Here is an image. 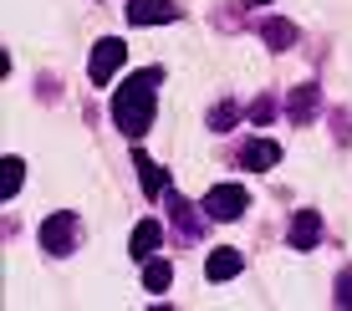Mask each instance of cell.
I'll use <instances>...</instances> for the list:
<instances>
[{
    "label": "cell",
    "mask_w": 352,
    "mask_h": 311,
    "mask_svg": "<svg viewBox=\"0 0 352 311\" xmlns=\"http://www.w3.org/2000/svg\"><path fill=\"white\" fill-rule=\"evenodd\" d=\"M159 82H164L159 67H143V71H133L113 97V123L123 128L133 143L148 133V123H153V87H159Z\"/></svg>",
    "instance_id": "6da1fadb"
},
{
    "label": "cell",
    "mask_w": 352,
    "mask_h": 311,
    "mask_svg": "<svg viewBox=\"0 0 352 311\" xmlns=\"http://www.w3.org/2000/svg\"><path fill=\"white\" fill-rule=\"evenodd\" d=\"M245 209H250V194H245L240 184H214L210 194H204V220L230 224V220H240Z\"/></svg>",
    "instance_id": "7a4b0ae2"
},
{
    "label": "cell",
    "mask_w": 352,
    "mask_h": 311,
    "mask_svg": "<svg viewBox=\"0 0 352 311\" xmlns=\"http://www.w3.org/2000/svg\"><path fill=\"white\" fill-rule=\"evenodd\" d=\"M41 245H46V255H72V245H77V214L72 209L52 214L41 224Z\"/></svg>",
    "instance_id": "3957f363"
},
{
    "label": "cell",
    "mask_w": 352,
    "mask_h": 311,
    "mask_svg": "<svg viewBox=\"0 0 352 311\" xmlns=\"http://www.w3.org/2000/svg\"><path fill=\"white\" fill-rule=\"evenodd\" d=\"M123 56H128V46L118 41V36H107V41H97V46H92V56H87V77L97 82V87H102V82L113 77L118 67H123Z\"/></svg>",
    "instance_id": "277c9868"
},
{
    "label": "cell",
    "mask_w": 352,
    "mask_h": 311,
    "mask_svg": "<svg viewBox=\"0 0 352 311\" xmlns=\"http://www.w3.org/2000/svg\"><path fill=\"white\" fill-rule=\"evenodd\" d=\"M123 16L133 21V26H168L179 10H174V0H133Z\"/></svg>",
    "instance_id": "5b68a950"
},
{
    "label": "cell",
    "mask_w": 352,
    "mask_h": 311,
    "mask_svg": "<svg viewBox=\"0 0 352 311\" xmlns=\"http://www.w3.org/2000/svg\"><path fill=\"white\" fill-rule=\"evenodd\" d=\"M240 163H245V169H276V163H281V148H276L271 138H250L245 148H240Z\"/></svg>",
    "instance_id": "8992f818"
},
{
    "label": "cell",
    "mask_w": 352,
    "mask_h": 311,
    "mask_svg": "<svg viewBox=\"0 0 352 311\" xmlns=\"http://www.w3.org/2000/svg\"><path fill=\"white\" fill-rule=\"evenodd\" d=\"M286 240H291V245H296V250H311V245H317V240H322V220H317V214H311V209H301V214H296V220H291V230H286Z\"/></svg>",
    "instance_id": "52a82bcc"
},
{
    "label": "cell",
    "mask_w": 352,
    "mask_h": 311,
    "mask_svg": "<svg viewBox=\"0 0 352 311\" xmlns=\"http://www.w3.org/2000/svg\"><path fill=\"white\" fill-rule=\"evenodd\" d=\"M240 266H245V260H240V250H214L210 260H204V276L210 281H230V276H240Z\"/></svg>",
    "instance_id": "ba28073f"
},
{
    "label": "cell",
    "mask_w": 352,
    "mask_h": 311,
    "mask_svg": "<svg viewBox=\"0 0 352 311\" xmlns=\"http://www.w3.org/2000/svg\"><path fill=\"white\" fill-rule=\"evenodd\" d=\"M159 240H164V230H159V220H143L138 230H133V260H148L153 250H159Z\"/></svg>",
    "instance_id": "9c48e42d"
},
{
    "label": "cell",
    "mask_w": 352,
    "mask_h": 311,
    "mask_svg": "<svg viewBox=\"0 0 352 311\" xmlns=\"http://www.w3.org/2000/svg\"><path fill=\"white\" fill-rule=\"evenodd\" d=\"M168 214H174V224H179V235H184V240H199V214H194L189 199L168 194Z\"/></svg>",
    "instance_id": "30bf717a"
},
{
    "label": "cell",
    "mask_w": 352,
    "mask_h": 311,
    "mask_svg": "<svg viewBox=\"0 0 352 311\" xmlns=\"http://www.w3.org/2000/svg\"><path fill=\"white\" fill-rule=\"evenodd\" d=\"M133 169L143 174V189H148V194H164L168 174H164V169H159V163H153V159H148V153H143V148H133Z\"/></svg>",
    "instance_id": "8fae6325"
},
{
    "label": "cell",
    "mask_w": 352,
    "mask_h": 311,
    "mask_svg": "<svg viewBox=\"0 0 352 311\" xmlns=\"http://www.w3.org/2000/svg\"><path fill=\"white\" fill-rule=\"evenodd\" d=\"M286 113L296 117V123H307V117L317 113V87H311V82H307V87H296V92H291V102H286Z\"/></svg>",
    "instance_id": "7c38bea8"
},
{
    "label": "cell",
    "mask_w": 352,
    "mask_h": 311,
    "mask_svg": "<svg viewBox=\"0 0 352 311\" xmlns=\"http://www.w3.org/2000/svg\"><path fill=\"white\" fill-rule=\"evenodd\" d=\"M261 36H265V46H271V51H286V46L296 41V26H291V21H265Z\"/></svg>",
    "instance_id": "4fadbf2b"
},
{
    "label": "cell",
    "mask_w": 352,
    "mask_h": 311,
    "mask_svg": "<svg viewBox=\"0 0 352 311\" xmlns=\"http://www.w3.org/2000/svg\"><path fill=\"white\" fill-rule=\"evenodd\" d=\"M168 281H174V266H168V260H148V266H143V286H148V291H168Z\"/></svg>",
    "instance_id": "5bb4252c"
},
{
    "label": "cell",
    "mask_w": 352,
    "mask_h": 311,
    "mask_svg": "<svg viewBox=\"0 0 352 311\" xmlns=\"http://www.w3.org/2000/svg\"><path fill=\"white\" fill-rule=\"evenodd\" d=\"M21 174H26V163H21V159H6V163H0V199H10V194L21 189Z\"/></svg>",
    "instance_id": "9a60e30c"
},
{
    "label": "cell",
    "mask_w": 352,
    "mask_h": 311,
    "mask_svg": "<svg viewBox=\"0 0 352 311\" xmlns=\"http://www.w3.org/2000/svg\"><path fill=\"white\" fill-rule=\"evenodd\" d=\"M230 123H235V102H220V107L210 113V128H214V133H225Z\"/></svg>",
    "instance_id": "2e32d148"
},
{
    "label": "cell",
    "mask_w": 352,
    "mask_h": 311,
    "mask_svg": "<svg viewBox=\"0 0 352 311\" xmlns=\"http://www.w3.org/2000/svg\"><path fill=\"white\" fill-rule=\"evenodd\" d=\"M271 113H276L271 97H256V102H250V123H271Z\"/></svg>",
    "instance_id": "e0dca14e"
},
{
    "label": "cell",
    "mask_w": 352,
    "mask_h": 311,
    "mask_svg": "<svg viewBox=\"0 0 352 311\" xmlns=\"http://www.w3.org/2000/svg\"><path fill=\"white\" fill-rule=\"evenodd\" d=\"M337 306H352V270L337 276Z\"/></svg>",
    "instance_id": "ac0fdd59"
},
{
    "label": "cell",
    "mask_w": 352,
    "mask_h": 311,
    "mask_svg": "<svg viewBox=\"0 0 352 311\" xmlns=\"http://www.w3.org/2000/svg\"><path fill=\"white\" fill-rule=\"evenodd\" d=\"M245 5H250V10H256V5H265V0H245Z\"/></svg>",
    "instance_id": "d6986e66"
}]
</instances>
